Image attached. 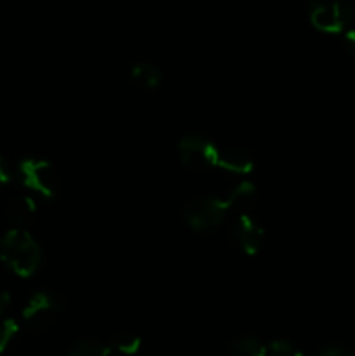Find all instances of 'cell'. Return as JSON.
<instances>
[{"label": "cell", "instance_id": "cell-15", "mask_svg": "<svg viewBox=\"0 0 355 356\" xmlns=\"http://www.w3.org/2000/svg\"><path fill=\"white\" fill-rule=\"evenodd\" d=\"M301 350L285 339H274L265 343V356H301Z\"/></svg>", "mask_w": 355, "mask_h": 356}, {"label": "cell", "instance_id": "cell-14", "mask_svg": "<svg viewBox=\"0 0 355 356\" xmlns=\"http://www.w3.org/2000/svg\"><path fill=\"white\" fill-rule=\"evenodd\" d=\"M141 348V339L139 336L131 332H120L111 339L110 350L111 353H120V355H136Z\"/></svg>", "mask_w": 355, "mask_h": 356}, {"label": "cell", "instance_id": "cell-16", "mask_svg": "<svg viewBox=\"0 0 355 356\" xmlns=\"http://www.w3.org/2000/svg\"><path fill=\"white\" fill-rule=\"evenodd\" d=\"M17 332H19V325L16 320L6 318L0 322V353H6L7 348L16 339Z\"/></svg>", "mask_w": 355, "mask_h": 356}, {"label": "cell", "instance_id": "cell-3", "mask_svg": "<svg viewBox=\"0 0 355 356\" xmlns=\"http://www.w3.org/2000/svg\"><path fill=\"white\" fill-rule=\"evenodd\" d=\"M354 16L352 0H308V17L324 33H340Z\"/></svg>", "mask_w": 355, "mask_h": 356}, {"label": "cell", "instance_id": "cell-7", "mask_svg": "<svg viewBox=\"0 0 355 356\" xmlns=\"http://www.w3.org/2000/svg\"><path fill=\"white\" fill-rule=\"evenodd\" d=\"M230 242L247 256H256L265 242V232L251 216L240 214L230 226Z\"/></svg>", "mask_w": 355, "mask_h": 356}, {"label": "cell", "instance_id": "cell-1", "mask_svg": "<svg viewBox=\"0 0 355 356\" xmlns=\"http://www.w3.org/2000/svg\"><path fill=\"white\" fill-rule=\"evenodd\" d=\"M0 259L17 277L28 278L40 266L42 250L30 233L14 228L0 240Z\"/></svg>", "mask_w": 355, "mask_h": 356}, {"label": "cell", "instance_id": "cell-8", "mask_svg": "<svg viewBox=\"0 0 355 356\" xmlns=\"http://www.w3.org/2000/svg\"><path fill=\"white\" fill-rule=\"evenodd\" d=\"M218 167L226 172L246 176L254 170V156L244 148L219 149Z\"/></svg>", "mask_w": 355, "mask_h": 356}, {"label": "cell", "instance_id": "cell-17", "mask_svg": "<svg viewBox=\"0 0 355 356\" xmlns=\"http://www.w3.org/2000/svg\"><path fill=\"white\" fill-rule=\"evenodd\" d=\"M13 177H14L13 167H10V163L7 162V159H3V156L0 155V191L6 190V188L9 186Z\"/></svg>", "mask_w": 355, "mask_h": 356}, {"label": "cell", "instance_id": "cell-5", "mask_svg": "<svg viewBox=\"0 0 355 356\" xmlns=\"http://www.w3.org/2000/svg\"><path fill=\"white\" fill-rule=\"evenodd\" d=\"M181 163L191 172H205L218 167L219 148L204 136H184L178 145Z\"/></svg>", "mask_w": 355, "mask_h": 356}, {"label": "cell", "instance_id": "cell-12", "mask_svg": "<svg viewBox=\"0 0 355 356\" xmlns=\"http://www.w3.org/2000/svg\"><path fill=\"white\" fill-rule=\"evenodd\" d=\"M110 353V344H104L96 337H80L68 348L70 356H106Z\"/></svg>", "mask_w": 355, "mask_h": 356}, {"label": "cell", "instance_id": "cell-4", "mask_svg": "<svg viewBox=\"0 0 355 356\" xmlns=\"http://www.w3.org/2000/svg\"><path fill=\"white\" fill-rule=\"evenodd\" d=\"M17 176L24 188L42 195L44 198H54L59 190V177L54 165L49 160L24 159L17 165Z\"/></svg>", "mask_w": 355, "mask_h": 356}, {"label": "cell", "instance_id": "cell-13", "mask_svg": "<svg viewBox=\"0 0 355 356\" xmlns=\"http://www.w3.org/2000/svg\"><path fill=\"white\" fill-rule=\"evenodd\" d=\"M254 197H256V188L249 181L237 184L232 191L225 197L226 204H228L230 211H244L253 204Z\"/></svg>", "mask_w": 355, "mask_h": 356}, {"label": "cell", "instance_id": "cell-2", "mask_svg": "<svg viewBox=\"0 0 355 356\" xmlns=\"http://www.w3.org/2000/svg\"><path fill=\"white\" fill-rule=\"evenodd\" d=\"M230 212L225 198L218 197H194L183 207V219L194 232L211 233L223 225Z\"/></svg>", "mask_w": 355, "mask_h": 356}, {"label": "cell", "instance_id": "cell-20", "mask_svg": "<svg viewBox=\"0 0 355 356\" xmlns=\"http://www.w3.org/2000/svg\"><path fill=\"white\" fill-rule=\"evenodd\" d=\"M10 301H13V298H10L9 292H6V291L0 292V316H2L7 309H9Z\"/></svg>", "mask_w": 355, "mask_h": 356}, {"label": "cell", "instance_id": "cell-11", "mask_svg": "<svg viewBox=\"0 0 355 356\" xmlns=\"http://www.w3.org/2000/svg\"><path fill=\"white\" fill-rule=\"evenodd\" d=\"M226 353L233 356H265V343L256 336L244 334L226 344Z\"/></svg>", "mask_w": 355, "mask_h": 356}, {"label": "cell", "instance_id": "cell-18", "mask_svg": "<svg viewBox=\"0 0 355 356\" xmlns=\"http://www.w3.org/2000/svg\"><path fill=\"white\" fill-rule=\"evenodd\" d=\"M317 355L319 356H350V350H347V348L340 346V344H327V346L320 348L319 351H317Z\"/></svg>", "mask_w": 355, "mask_h": 356}, {"label": "cell", "instance_id": "cell-10", "mask_svg": "<svg viewBox=\"0 0 355 356\" xmlns=\"http://www.w3.org/2000/svg\"><path fill=\"white\" fill-rule=\"evenodd\" d=\"M129 76L134 83H138L143 89L153 90L162 83V70L157 65L148 61L134 63L131 66V72H129Z\"/></svg>", "mask_w": 355, "mask_h": 356}, {"label": "cell", "instance_id": "cell-6", "mask_svg": "<svg viewBox=\"0 0 355 356\" xmlns=\"http://www.w3.org/2000/svg\"><path fill=\"white\" fill-rule=\"evenodd\" d=\"M63 309L61 299L47 291L35 292L23 308V320L31 330H44Z\"/></svg>", "mask_w": 355, "mask_h": 356}, {"label": "cell", "instance_id": "cell-19", "mask_svg": "<svg viewBox=\"0 0 355 356\" xmlns=\"http://www.w3.org/2000/svg\"><path fill=\"white\" fill-rule=\"evenodd\" d=\"M343 47L347 51V54L355 59V30H348L343 35Z\"/></svg>", "mask_w": 355, "mask_h": 356}, {"label": "cell", "instance_id": "cell-9", "mask_svg": "<svg viewBox=\"0 0 355 356\" xmlns=\"http://www.w3.org/2000/svg\"><path fill=\"white\" fill-rule=\"evenodd\" d=\"M35 214H37V204L28 195H17V197L10 198L9 204L6 207V216L9 222H13L16 228L26 226L33 221Z\"/></svg>", "mask_w": 355, "mask_h": 356}]
</instances>
